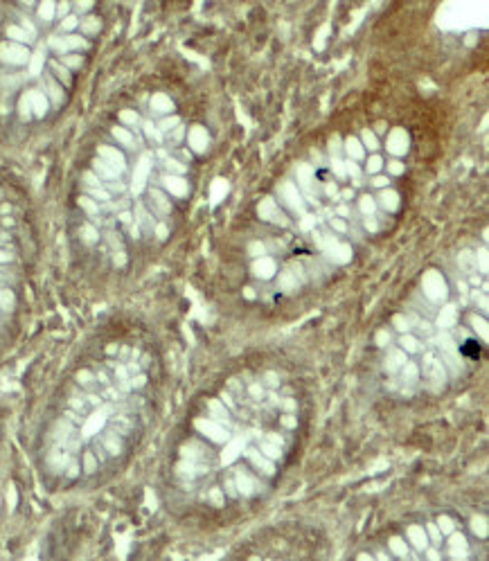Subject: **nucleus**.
Listing matches in <instances>:
<instances>
[{
  "instance_id": "f257e3e1",
  "label": "nucleus",
  "mask_w": 489,
  "mask_h": 561,
  "mask_svg": "<svg viewBox=\"0 0 489 561\" xmlns=\"http://www.w3.org/2000/svg\"><path fill=\"white\" fill-rule=\"evenodd\" d=\"M154 356L138 343H99L72 372L41 433V467L61 485L106 473L138 437L149 410Z\"/></svg>"
},
{
  "instance_id": "f03ea898",
  "label": "nucleus",
  "mask_w": 489,
  "mask_h": 561,
  "mask_svg": "<svg viewBox=\"0 0 489 561\" xmlns=\"http://www.w3.org/2000/svg\"><path fill=\"white\" fill-rule=\"evenodd\" d=\"M32 259V230L27 228L16 198L0 185V343L16 323L25 273Z\"/></svg>"
},
{
  "instance_id": "7ed1b4c3",
  "label": "nucleus",
  "mask_w": 489,
  "mask_h": 561,
  "mask_svg": "<svg viewBox=\"0 0 489 561\" xmlns=\"http://www.w3.org/2000/svg\"><path fill=\"white\" fill-rule=\"evenodd\" d=\"M190 147L194 149L196 153H201L205 147H208V135L203 133V129H201V127H194L190 131Z\"/></svg>"
},
{
  "instance_id": "20e7f679",
  "label": "nucleus",
  "mask_w": 489,
  "mask_h": 561,
  "mask_svg": "<svg viewBox=\"0 0 489 561\" xmlns=\"http://www.w3.org/2000/svg\"><path fill=\"white\" fill-rule=\"evenodd\" d=\"M379 201H381V205L386 210H397V205H399V196H397V192H392V189H383Z\"/></svg>"
},
{
  "instance_id": "39448f33",
  "label": "nucleus",
  "mask_w": 489,
  "mask_h": 561,
  "mask_svg": "<svg viewBox=\"0 0 489 561\" xmlns=\"http://www.w3.org/2000/svg\"><path fill=\"white\" fill-rule=\"evenodd\" d=\"M345 151L352 156V160H359V158H363V144L356 138H347L345 140Z\"/></svg>"
},
{
  "instance_id": "423d86ee",
  "label": "nucleus",
  "mask_w": 489,
  "mask_h": 561,
  "mask_svg": "<svg viewBox=\"0 0 489 561\" xmlns=\"http://www.w3.org/2000/svg\"><path fill=\"white\" fill-rule=\"evenodd\" d=\"M359 208H361V212H363V214H367V217H370V214L374 212L377 203H374V198H372L370 194H365V196H361V203H359Z\"/></svg>"
},
{
  "instance_id": "0eeeda50",
  "label": "nucleus",
  "mask_w": 489,
  "mask_h": 561,
  "mask_svg": "<svg viewBox=\"0 0 489 561\" xmlns=\"http://www.w3.org/2000/svg\"><path fill=\"white\" fill-rule=\"evenodd\" d=\"M363 147L370 149V151H377V149H379V140H377V135L370 133V131H363Z\"/></svg>"
},
{
  "instance_id": "6e6552de",
  "label": "nucleus",
  "mask_w": 489,
  "mask_h": 561,
  "mask_svg": "<svg viewBox=\"0 0 489 561\" xmlns=\"http://www.w3.org/2000/svg\"><path fill=\"white\" fill-rule=\"evenodd\" d=\"M399 133L401 131H395V133H392V138H390V151H395V153H404L406 149H408L406 144L399 142Z\"/></svg>"
},
{
  "instance_id": "1a4fd4ad",
  "label": "nucleus",
  "mask_w": 489,
  "mask_h": 561,
  "mask_svg": "<svg viewBox=\"0 0 489 561\" xmlns=\"http://www.w3.org/2000/svg\"><path fill=\"white\" fill-rule=\"evenodd\" d=\"M462 352L469 354L471 358H476L478 354H480V345H478L476 340H467V343H465V347H462Z\"/></svg>"
},
{
  "instance_id": "9d476101",
  "label": "nucleus",
  "mask_w": 489,
  "mask_h": 561,
  "mask_svg": "<svg viewBox=\"0 0 489 561\" xmlns=\"http://www.w3.org/2000/svg\"><path fill=\"white\" fill-rule=\"evenodd\" d=\"M284 194H286V198H289V203L293 205L295 210H302L300 196H295V192H293V187H291V185H286V187H284Z\"/></svg>"
},
{
  "instance_id": "9b49d317",
  "label": "nucleus",
  "mask_w": 489,
  "mask_h": 561,
  "mask_svg": "<svg viewBox=\"0 0 489 561\" xmlns=\"http://www.w3.org/2000/svg\"><path fill=\"white\" fill-rule=\"evenodd\" d=\"M381 167H383V160H381L379 156H372L370 160H367V165H365V169H367L370 174H377Z\"/></svg>"
},
{
  "instance_id": "f8f14e48",
  "label": "nucleus",
  "mask_w": 489,
  "mask_h": 561,
  "mask_svg": "<svg viewBox=\"0 0 489 561\" xmlns=\"http://www.w3.org/2000/svg\"><path fill=\"white\" fill-rule=\"evenodd\" d=\"M347 174H350V176H354V183L359 185V178H361V169L356 167L354 165V160H350V163H347Z\"/></svg>"
},
{
  "instance_id": "ddd939ff",
  "label": "nucleus",
  "mask_w": 489,
  "mask_h": 561,
  "mask_svg": "<svg viewBox=\"0 0 489 561\" xmlns=\"http://www.w3.org/2000/svg\"><path fill=\"white\" fill-rule=\"evenodd\" d=\"M388 172H390V174H401V172H404V165H401L399 160H392V163H388Z\"/></svg>"
},
{
  "instance_id": "4468645a",
  "label": "nucleus",
  "mask_w": 489,
  "mask_h": 561,
  "mask_svg": "<svg viewBox=\"0 0 489 561\" xmlns=\"http://www.w3.org/2000/svg\"><path fill=\"white\" fill-rule=\"evenodd\" d=\"M388 183H390L388 176H377V174H374V178H372V185H374V187H379V189H383Z\"/></svg>"
},
{
  "instance_id": "2eb2a0df",
  "label": "nucleus",
  "mask_w": 489,
  "mask_h": 561,
  "mask_svg": "<svg viewBox=\"0 0 489 561\" xmlns=\"http://www.w3.org/2000/svg\"><path fill=\"white\" fill-rule=\"evenodd\" d=\"M329 151L334 153V156H338V151H341V140L336 138V135L329 140Z\"/></svg>"
},
{
  "instance_id": "dca6fc26",
  "label": "nucleus",
  "mask_w": 489,
  "mask_h": 561,
  "mask_svg": "<svg viewBox=\"0 0 489 561\" xmlns=\"http://www.w3.org/2000/svg\"><path fill=\"white\" fill-rule=\"evenodd\" d=\"M334 169H336V174H338V176H345V167H343V163L338 158L334 160Z\"/></svg>"
},
{
  "instance_id": "f3484780",
  "label": "nucleus",
  "mask_w": 489,
  "mask_h": 561,
  "mask_svg": "<svg viewBox=\"0 0 489 561\" xmlns=\"http://www.w3.org/2000/svg\"><path fill=\"white\" fill-rule=\"evenodd\" d=\"M365 228H367V230H377V223L370 221V217H367V219H365Z\"/></svg>"
},
{
  "instance_id": "a211bd4d",
  "label": "nucleus",
  "mask_w": 489,
  "mask_h": 561,
  "mask_svg": "<svg viewBox=\"0 0 489 561\" xmlns=\"http://www.w3.org/2000/svg\"><path fill=\"white\" fill-rule=\"evenodd\" d=\"M401 345H408V349H410V352H412V349H415V343H412L410 338H408V340L404 338V340H401Z\"/></svg>"
},
{
  "instance_id": "6ab92c4d",
  "label": "nucleus",
  "mask_w": 489,
  "mask_h": 561,
  "mask_svg": "<svg viewBox=\"0 0 489 561\" xmlns=\"http://www.w3.org/2000/svg\"><path fill=\"white\" fill-rule=\"evenodd\" d=\"M331 225H334L336 230H345V223H343V221H331Z\"/></svg>"
},
{
  "instance_id": "aec40b11",
  "label": "nucleus",
  "mask_w": 489,
  "mask_h": 561,
  "mask_svg": "<svg viewBox=\"0 0 489 561\" xmlns=\"http://www.w3.org/2000/svg\"><path fill=\"white\" fill-rule=\"evenodd\" d=\"M327 194H336V185H327Z\"/></svg>"
}]
</instances>
